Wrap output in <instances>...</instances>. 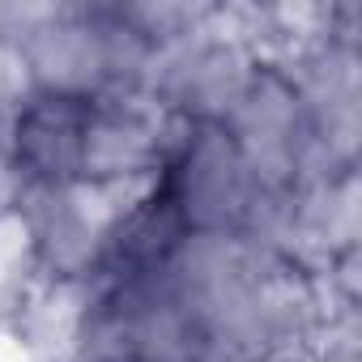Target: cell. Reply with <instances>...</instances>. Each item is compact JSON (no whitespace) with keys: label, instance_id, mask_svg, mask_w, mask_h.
Wrapping results in <instances>:
<instances>
[{"label":"cell","instance_id":"cell-1","mask_svg":"<svg viewBox=\"0 0 362 362\" xmlns=\"http://www.w3.org/2000/svg\"><path fill=\"white\" fill-rule=\"evenodd\" d=\"M94 94L39 86L13 115L9 149L13 166L43 192H64L86 179V136H90Z\"/></svg>","mask_w":362,"mask_h":362},{"label":"cell","instance_id":"cell-2","mask_svg":"<svg viewBox=\"0 0 362 362\" xmlns=\"http://www.w3.org/2000/svg\"><path fill=\"white\" fill-rule=\"evenodd\" d=\"M170 136L162 124L132 98L94 94L90 136H86V179H115L128 170L158 166Z\"/></svg>","mask_w":362,"mask_h":362}]
</instances>
